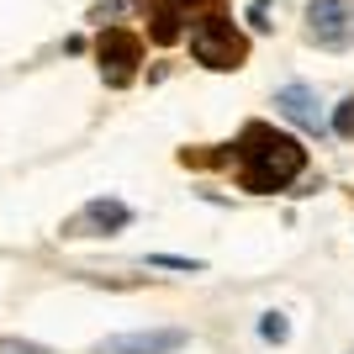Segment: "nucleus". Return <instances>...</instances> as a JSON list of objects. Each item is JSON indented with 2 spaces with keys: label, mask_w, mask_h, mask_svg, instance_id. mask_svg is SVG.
<instances>
[{
  "label": "nucleus",
  "mask_w": 354,
  "mask_h": 354,
  "mask_svg": "<svg viewBox=\"0 0 354 354\" xmlns=\"http://www.w3.org/2000/svg\"><path fill=\"white\" fill-rule=\"evenodd\" d=\"M233 164H238V185L254 196L286 191L301 169H307V148L291 133H275L270 122H249L233 143Z\"/></svg>",
  "instance_id": "f257e3e1"
},
{
  "label": "nucleus",
  "mask_w": 354,
  "mask_h": 354,
  "mask_svg": "<svg viewBox=\"0 0 354 354\" xmlns=\"http://www.w3.org/2000/svg\"><path fill=\"white\" fill-rule=\"evenodd\" d=\"M270 16H275V6H270V0H249V27H254V32H270V27H275Z\"/></svg>",
  "instance_id": "f8f14e48"
},
{
  "label": "nucleus",
  "mask_w": 354,
  "mask_h": 354,
  "mask_svg": "<svg viewBox=\"0 0 354 354\" xmlns=\"http://www.w3.org/2000/svg\"><path fill=\"white\" fill-rule=\"evenodd\" d=\"M275 111L286 122H296L301 133H328V117H323V101H317V90L307 80H291V85L275 90Z\"/></svg>",
  "instance_id": "0eeeda50"
},
{
  "label": "nucleus",
  "mask_w": 354,
  "mask_h": 354,
  "mask_svg": "<svg viewBox=\"0 0 354 354\" xmlns=\"http://www.w3.org/2000/svg\"><path fill=\"white\" fill-rule=\"evenodd\" d=\"M191 59L201 64V69H243V59H249V37L227 21L222 11H207V16H196V27H191Z\"/></svg>",
  "instance_id": "f03ea898"
},
{
  "label": "nucleus",
  "mask_w": 354,
  "mask_h": 354,
  "mask_svg": "<svg viewBox=\"0 0 354 354\" xmlns=\"http://www.w3.org/2000/svg\"><path fill=\"white\" fill-rule=\"evenodd\" d=\"M122 227H133V207L117 196H90L85 207L64 222V238H111Z\"/></svg>",
  "instance_id": "20e7f679"
},
{
  "label": "nucleus",
  "mask_w": 354,
  "mask_h": 354,
  "mask_svg": "<svg viewBox=\"0 0 354 354\" xmlns=\"http://www.w3.org/2000/svg\"><path fill=\"white\" fill-rule=\"evenodd\" d=\"M148 265H159V270H185V275H196V270H201V259H180V254H148Z\"/></svg>",
  "instance_id": "9b49d317"
},
{
  "label": "nucleus",
  "mask_w": 354,
  "mask_h": 354,
  "mask_svg": "<svg viewBox=\"0 0 354 354\" xmlns=\"http://www.w3.org/2000/svg\"><path fill=\"white\" fill-rule=\"evenodd\" d=\"M196 11H217V0H153V43H175L185 21H196Z\"/></svg>",
  "instance_id": "6e6552de"
},
{
  "label": "nucleus",
  "mask_w": 354,
  "mask_h": 354,
  "mask_svg": "<svg viewBox=\"0 0 354 354\" xmlns=\"http://www.w3.org/2000/svg\"><path fill=\"white\" fill-rule=\"evenodd\" d=\"M328 127H333V138L354 143V95H349V101H339V111H333V122H328Z\"/></svg>",
  "instance_id": "9d476101"
},
{
  "label": "nucleus",
  "mask_w": 354,
  "mask_h": 354,
  "mask_svg": "<svg viewBox=\"0 0 354 354\" xmlns=\"http://www.w3.org/2000/svg\"><path fill=\"white\" fill-rule=\"evenodd\" d=\"M307 43L328 53L354 48V0H307Z\"/></svg>",
  "instance_id": "7ed1b4c3"
},
{
  "label": "nucleus",
  "mask_w": 354,
  "mask_h": 354,
  "mask_svg": "<svg viewBox=\"0 0 354 354\" xmlns=\"http://www.w3.org/2000/svg\"><path fill=\"white\" fill-rule=\"evenodd\" d=\"M191 344L185 328H133V333H111L95 344V354H180Z\"/></svg>",
  "instance_id": "423d86ee"
},
{
  "label": "nucleus",
  "mask_w": 354,
  "mask_h": 354,
  "mask_svg": "<svg viewBox=\"0 0 354 354\" xmlns=\"http://www.w3.org/2000/svg\"><path fill=\"white\" fill-rule=\"evenodd\" d=\"M95 59H101L106 85H127L138 74V64H143V37L127 27H106L101 43H95Z\"/></svg>",
  "instance_id": "39448f33"
},
{
  "label": "nucleus",
  "mask_w": 354,
  "mask_h": 354,
  "mask_svg": "<svg viewBox=\"0 0 354 354\" xmlns=\"http://www.w3.org/2000/svg\"><path fill=\"white\" fill-rule=\"evenodd\" d=\"M259 339H265V344H286V339H291L286 312H265V317H259Z\"/></svg>",
  "instance_id": "1a4fd4ad"
}]
</instances>
